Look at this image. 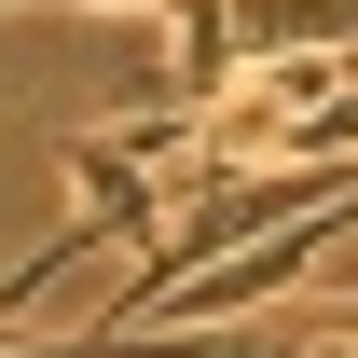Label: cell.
<instances>
[{"instance_id": "obj_1", "label": "cell", "mask_w": 358, "mask_h": 358, "mask_svg": "<svg viewBox=\"0 0 358 358\" xmlns=\"http://www.w3.org/2000/svg\"><path fill=\"white\" fill-rule=\"evenodd\" d=\"M331 234H358V193H345V207H303V221H275V234H248V248H221L207 275H179L152 317H262V303H289V289L317 275Z\"/></svg>"}, {"instance_id": "obj_2", "label": "cell", "mask_w": 358, "mask_h": 358, "mask_svg": "<svg viewBox=\"0 0 358 358\" xmlns=\"http://www.w3.org/2000/svg\"><path fill=\"white\" fill-rule=\"evenodd\" d=\"M317 317H331V331H358V303H317Z\"/></svg>"}, {"instance_id": "obj_3", "label": "cell", "mask_w": 358, "mask_h": 358, "mask_svg": "<svg viewBox=\"0 0 358 358\" xmlns=\"http://www.w3.org/2000/svg\"><path fill=\"white\" fill-rule=\"evenodd\" d=\"M0 345H14V303H0Z\"/></svg>"}]
</instances>
